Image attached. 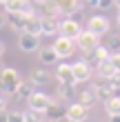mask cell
Returning a JSON list of instances; mask_svg holds the SVG:
<instances>
[{"label":"cell","mask_w":120,"mask_h":122,"mask_svg":"<svg viewBox=\"0 0 120 122\" xmlns=\"http://www.w3.org/2000/svg\"><path fill=\"white\" fill-rule=\"evenodd\" d=\"M20 82H22V78H20V73H18L16 69L5 67L2 71H0V91H2V93H7V96H13Z\"/></svg>","instance_id":"6da1fadb"},{"label":"cell","mask_w":120,"mask_h":122,"mask_svg":"<svg viewBox=\"0 0 120 122\" xmlns=\"http://www.w3.org/2000/svg\"><path fill=\"white\" fill-rule=\"evenodd\" d=\"M56 49V53H58V58H71V56L76 53V47H78V42H76L73 38H67V36H60L56 38V42L51 45Z\"/></svg>","instance_id":"7a4b0ae2"},{"label":"cell","mask_w":120,"mask_h":122,"mask_svg":"<svg viewBox=\"0 0 120 122\" xmlns=\"http://www.w3.org/2000/svg\"><path fill=\"white\" fill-rule=\"evenodd\" d=\"M18 49L25 53H36L40 49V36L29 33V31H20L18 36Z\"/></svg>","instance_id":"3957f363"},{"label":"cell","mask_w":120,"mask_h":122,"mask_svg":"<svg viewBox=\"0 0 120 122\" xmlns=\"http://www.w3.org/2000/svg\"><path fill=\"white\" fill-rule=\"evenodd\" d=\"M76 42H78V49H80V51L87 53V51H91V49H96L98 45H100V36L94 33V31H89V29H82L80 36L76 38Z\"/></svg>","instance_id":"277c9868"},{"label":"cell","mask_w":120,"mask_h":122,"mask_svg":"<svg viewBox=\"0 0 120 122\" xmlns=\"http://www.w3.org/2000/svg\"><path fill=\"white\" fill-rule=\"evenodd\" d=\"M27 102H29L31 109H38V111H47L49 107H51L53 98L49 96V93H42V91H33L29 98H27Z\"/></svg>","instance_id":"5b68a950"},{"label":"cell","mask_w":120,"mask_h":122,"mask_svg":"<svg viewBox=\"0 0 120 122\" xmlns=\"http://www.w3.org/2000/svg\"><path fill=\"white\" fill-rule=\"evenodd\" d=\"M80 31H82V27H80V22L78 20H73L71 16H67L65 20H60V36H67V38H78L80 36Z\"/></svg>","instance_id":"8992f818"},{"label":"cell","mask_w":120,"mask_h":122,"mask_svg":"<svg viewBox=\"0 0 120 122\" xmlns=\"http://www.w3.org/2000/svg\"><path fill=\"white\" fill-rule=\"evenodd\" d=\"M87 29L94 31V33H98V36L109 33V29H111L109 18H104V16H91V18L87 20Z\"/></svg>","instance_id":"52a82bcc"},{"label":"cell","mask_w":120,"mask_h":122,"mask_svg":"<svg viewBox=\"0 0 120 122\" xmlns=\"http://www.w3.org/2000/svg\"><path fill=\"white\" fill-rule=\"evenodd\" d=\"M96 93V98L98 100H107L111 96H116V89H114V84H111L107 78H100V82H94V89H91Z\"/></svg>","instance_id":"ba28073f"},{"label":"cell","mask_w":120,"mask_h":122,"mask_svg":"<svg viewBox=\"0 0 120 122\" xmlns=\"http://www.w3.org/2000/svg\"><path fill=\"white\" fill-rule=\"evenodd\" d=\"M73 67V76H76V82H87L91 80V76H94V69H91V64L87 60H78Z\"/></svg>","instance_id":"9c48e42d"},{"label":"cell","mask_w":120,"mask_h":122,"mask_svg":"<svg viewBox=\"0 0 120 122\" xmlns=\"http://www.w3.org/2000/svg\"><path fill=\"white\" fill-rule=\"evenodd\" d=\"M5 9H7V11H16V13H27V16L36 13L31 0H9V2L5 5Z\"/></svg>","instance_id":"30bf717a"},{"label":"cell","mask_w":120,"mask_h":122,"mask_svg":"<svg viewBox=\"0 0 120 122\" xmlns=\"http://www.w3.org/2000/svg\"><path fill=\"white\" fill-rule=\"evenodd\" d=\"M109 49L107 47H102V45H98L96 49H91V51H87V53H84V58L82 60H87L89 64H100L102 60H107L109 58Z\"/></svg>","instance_id":"8fae6325"},{"label":"cell","mask_w":120,"mask_h":122,"mask_svg":"<svg viewBox=\"0 0 120 122\" xmlns=\"http://www.w3.org/2000/svg\"><path fill=\"white\" fill-rule=\"evenodd\" d=\"M27 13H16V11H7V25L13 27L16 31H25L27 27Z\"/></svg>","instance_id":"7c38bea8"},{"label":"cell","mask_w":120,"mask_h":122,"mask_svg":"<svg viewBox=\"0 0 120 122\" xmlns=\"http://www.w3.org/2000/svg\"><path fill=\"white\" fill-rule=\"evenodd\" d=\"M56 78H58V82L76 84V76H73V67L71 64H58V67H56Z\"/></svg>","instance_id":"4fadbf2b"},{"label":"cell","mask_w":120,"mask_h":122,"mask_svg":"<svg viewBox=\"0 0 120 122\" xmlns=\"http://www.w3.org/2000/svg\"><path fill=\"white\" fill-rule=\"evenodd\" d=\"M60 16H73L80 11V0H56Z\"/></svg>","instance_id":"5bb4252c"},{"label":"cell","mask_w":120,"mask_h":122,"mask_svg":"<svg viewBox=\"0 0 120 122\" xmlns=\"http://www.w3.org/2000/svg\"><path fill=\"white\" fill-rule=\"evenodd\" d=\"M67 116L73 118L76 122H84V120L89 118V109H87V107H82L80 102H73V104L67 107Z\"/></svg>","instance_id":"9a60e30c"},{"label":"cell","mask_w":120,"mask_h":122,"mask_svg":"<svg viewBox=\"0 0 120 122\" xmlns=\"http://www.w3.org/2000/svg\"><path fill=\"white\" fill-rule=\"evenodd\" d=\"M60 33V18L42 16V36H58Z\"/></svg>","instance_id":"2e32d148"},{"label":"cell","mask_w":120,"mask_h":122,"mask_svg":"<svg viewBox=\"0 0 120 122\" xmlns=\"http://www.w3.org/2000/svg\"><path fill=\"white\" fill-rule=\"evenodd\" d=\"M38 60H40V64H56L60 58L53 47H42V49H38Z\"/></svg>","instance_id":"e0dca14e"},{"label":"cell","mask_w":120,"mask_h":122,"mask_svg":"<svg viewBox=\"0 0 120 122\" xmlns=\"http://www.w3.org/2000/svg\"><path fill=\"white\" fill-rule=\"evenodd\" d=\"M56 96L60 100H76V84H67V82H60L58 89H56Z\"/></svg>","instance_id":"ac0fdd59"},{"label":"cell","mask_w":120,"mask_h":122,"mask_svg":"<svg viewBox=\"0 0 120 122\" xmlns=\"http://www.w3.org/2000/svg\"><path fill=\"white\" fill-rule=\"evenodd\" d=\"M25 31L36 33V36H42V16H38V13H31V16L27 18V27H25Z\"/></svg>","instance_id":"d6986e66"},{"label":"cell","mask_w":120,"mask_h":122,"mask_svg":"<svg viewBox=\"0 0 120 122\" xmlns=\"http://www.w3.org/2000/svg\"><path fill=\"white\" fill-rule=\"evenodd\" d=\"M33 87H36V84H33L31 80H29V82H25V80H22V82L18 84V89H16V93H13V98H16V100H27L33 91H36Z\"/></svg>","instance_id":"ffe728a7"},{"label":"cell","mask_w":120,"mask_h":122,"mask_svg":"<svg viewBox=\"0 0 120 122\" xmlns=\"http://www.w3.org/2000/svg\"><path fill=\"white\" fill-rule=\"evenodd\" d=\"M96 73H98V78H109L116 73V69H114V64H111V60L107 58V60H102L100 64H96Z\"/></svg>","instance_id":"44dd1931"},{"label":"cell","mask_w":120,"mask_h":122,"mask_svg":"<svg viewBox=\"0 0 120 122\" xmlns=\"http://www.w3.org/2000/svg\"><path fill=\"white\" fill-rule=\"evenodd\" d=\"M29 80H31L33 84H47L49 80H51V76H49V71H47V69L38 67V69H33V71H31Z\"/></svg>","instance_id":"7402d4cb"},{"label":"cell","mask_w":120,"mask_h":122,"mask_svg":"<svg viewBox=\"0 0 120 122\" xmlns=\"http://www.w3.org/2000/svg\"><path fill=\"white\" fill-rule=\"evenodd\" d=\"M76 98H78V102H80L82 107H87V109H91V107L96 104V100H98V98H96V93L91 91V89H89V91H80Z\"/></svg>","instance_id":"603a6c76"},{"label":"cell","mask_w":120,"mask_h":122,"mask_svg":"<svg viewBox=\"0 0 120 122\" xmlns=\"http://www.w3.org/2000/svg\"><path fill=\"white\" fill-rule=\"evenodd\" d=\"M104 111H107V116L120 113V96H111V98L104 100Z\"/></svg>","instance_id":"cb8c5ba5"},{"label":"cell","mask_w":120,"mask_h":122,"mask_svg":"<svg viewBox=\"0 0 120 122\" xmlns=\"http://www.w3.org/2000/svg\"><path fill=\"white\" fill-rule=\"evenodd\" d=\"M40 9H42V16L60 18V11H58V5H56V0H47L45 5H40Z\"/></svg>","instance_id":"d4e9b609"},{"label":"cell","mask_w":120,"mask_h":122,"mask_svg":"<svg viewBox=\"0 0 120 122\" xmlns=\"http://www.w3.org/2000/svg\"><path fill=\"white\" fill-rule=\"evenodd\" d=\"M45 111H38V109H27L25 111V122H45Z\"/></svg>","instance_id":"484cf974"},{"label":"cell","mask_w":120,"mask_h":122,"mask_svg":"<svg viewBox=\"0 0 120 122\" xmlns=\"http://www.w3.org/2000/svg\"><path fill=\"white\" fill-rule=\"evenodd\" d=\"M45 116H47V118H60V116H62V109H60V104L56 102V100L51 102V107L45 111Z\"/></svg>","instance_id":"4316f807"},{"label":"cell","mask_w":120,"mask_h":122,"mask_svg":"<svg viewBox=\"0 0 120 122\" xmlns=\"http://www.w3.org/2000/svg\"><path fill=\"white\" fill-rule=\"evenodd\" d=\"M7 122H25L22 111H7Z\"/></svg>","instance_id":"83f0119b"},{"label":"cell","mask_w":120,"mask_h":122,"mask_svg":"<svg viewBox=\"0 0 120 122\" xmlns=\"http://www.w3.org/2000/svg\"><path fill=\"white\" fill-rule=\"evenodd\" d=\"M109 60H111V64H114V69L120 71V51H111L109 53Z\"/></svg>","instance_id":"f1b7e54d"},{"label":"cell","mask_w":120,"mask_h":122,"mask_svg":"<svg viewBox=\"0 0 120 122\" xmlns=\"http://www.w3.org/2000/svg\"><path fill=\"white\" fill-rule=\"evenodd\" d=\"M116 5V0H98V9H109V7H114Z\"/></svg>","instance_id":"f546056e"},{"label":"cell","mask_w":120,"mask_h":122,"mask_svg":"<svg viewBox=\"0 0 120 122\" xmlns=\"http://www.w3.org/2000/svg\"><path fill=\"white\" fill-rule=\"evenodd\" d=\"M109 82L114 84V89H116V91L120 89V71H116V73H114V76L109 78Z\"/></svg>","instance_id":"4dcf8cb0"},{"label":"cell","mask_w":120,"mask_h":122,"mask_svg":"<svg viewBox=\"0 0 120 122\" xmlns=\"http://www.w3.org/2000/svg\"><path fill=\"white\" fill-rule=\"evenodd\" d=\"M58 122H76V120H73V118H69V116H67V111H65V113L58 118Z\"/></svg>","instance_id":"1f68e13d"},{"label":"cell","mask_w":120,"mask_h":122,"mask_svg":"<svg viewBox=\"0 0 120 122\" xmlns=\"http://www.w3.org/2000/svg\"><path fill=\"white\" fill-rule=\"evenodd\" d=\"M82 5H87V7H96L98 5V0H80Z\"/></svg>","instance_id":"d6a6232c"},{"label":"cell","mask_w":120,"mask_h":122,"mask_svg":"<svg viewBox=\"0 0 120 122\" xmlns=\"http://www.w3.org/2000/svg\"><path fill=\"white\" fill-rule=\"evenodd\" d=\"M0 111H7V100L0 96Z\"/></svg>","instance_id":"836d02e7"},{"label":"cell","mask_w":120,"mask_h":122,"mask_svg":"<svg viewBox=\"0 0 120 122\" xmlns=\"http://www.w3.org/2000/svg\"><path fill=\"white\" fill-rule=\"evenodd\" d=\"M5 25H7V16H5V13H0V29H2Z\"/></svg>","instance_id":"e575fe53"},{"label":"cell","mask_w":120,"mask_h":122,"mask_svg":"<svg viewBox=\"0 0 120 122\" xmlns=\"http://www.w3.org/2000/svg\"><path fill=\"white\" fill-rule=\"evenodd\" d=\"M109 122H120V113H116V116H109Z\"/></svg>","instance_id":"d590c367"},{"label":"cell","mask_w":120,"mask_h":122,"mask_svg":"<svg viewBox=\"0 0 120 122\" xmlns=\"http://www.w3.org/2000/svg\"><path fill=\"white\" fill-rule=\"evenodd\" d=\"M0 122H7V111H0Z\"/></svg>","instance_id":"8d00e7d4"},{"label":"cell","mask_w":120,"mask_h":122,"mask_svg":"<svg viewBox=\"0 0 120 122\" xmlns=\"http://www.w3.org/2000/svg\"><path fill=\"white\" fill-rule=\"evenodd\" d=\"M2 53H5V45H2V40H0V58H2Z\"/></svg>","instance_id":"74e56055"},{"label":"cell","mask_w":120,"mask_h":122,"mask_svg":"<svg viewBox=\"0 0 120 122\" xmlns=\"http://www.w3.org/2000/svg\"><path fill=\"white\" fill-rule=\"evenodd\" d=\"M45 122H58V118H45Z\"/></svg>","instance_id":"f35d334b"},{"label":"cell","mask_w":120,"mask_h":122,"mask_svg":"<svg viewBox=\"0 0 120 122\" xmlns=\"http://www.w3.org/2000/svg\"><path fill=\"white\" fill-rule=\"evenodd\" d=\"M114 36H116V38H120V25H118V29H116V33H114Z\"/></svg>","instance_id":"ab89813d"},{"label":"cell","mask_w":120,"mask_h":122,"mask_svg":"<svg viewBox=\"0 0 120 122\" xmlns=\"http://www.w3.org/2000/svg\"><path fill=\"white\" fill-rule=\"evenodd\" d=\"M45 2H47V0H36V5H38V7H40V5H45Z\"/></svg>","instance_id":"60d3db41"},{"label":"cell","mask_w":120,"mask_h":122,"mask_svg":"<svg viewBox=\"0 0 120 122\" xmlns=\"http://www.w3.org/2000/svg\"><path fill=\"white\" fill-rule=\"evenodd\" d=\"M116 20H118V25H120V9H118V18H116Z\"/></svg>","instance_id":"b9f144b4"},{"label":"cell","mask_w":120,"mask_h":122,"mask_svg":"<svg viewBox=\"0 0 120 122\" xmlns=\"http://www.w3.org/2000/svg\"><path fill=\"white\" fill-rule=\"evenodd\" d=\"M7 2H9V0H0V5H7Z\"/></svg>","instance_id":"7bdbcfd3"},{"label":"cell","mask_w":120,"mask_h":122,"mask_svg":"<svg viewBox=\"0 0 120 122\" xmlns=\"http://www.w3.org/2000/svg\"><path fill=\"white\" fill-rule=\"evenodd\" d=\"M116 7H118V9H120V0H116Z\"/></svg>","instance_id":"ee69618b"},{"label":"cell","mask_w":120,"mask_h":122,"mask_svg":"<svg viewBox=\"0 0 120 122\" xmlns=\"http://www.w3.org/2000/svg\"><path fill=\"white\" fill-rule=\"evenodd\" d=\"M2 69H5V64H2V62H0V71H2Z\"/></svg>","instance_id":"f6af8a7d"}]
</instances>
